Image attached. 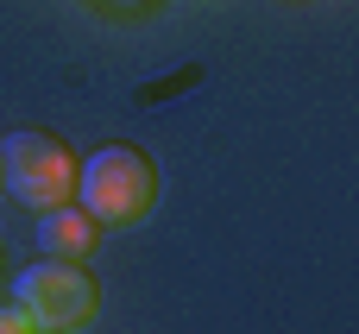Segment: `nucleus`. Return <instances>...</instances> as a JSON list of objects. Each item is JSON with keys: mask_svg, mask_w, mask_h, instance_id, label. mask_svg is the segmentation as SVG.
<instances>
[{"mask_svg": "<svg viewBox=\"0 0 359 334\" xmlns=\"http://www.w3.org/2000/svg\"><path fill=\"white\" fill-rule=\"evenodd\" d=\"M76 196L101 227H139L158 208V171H151V158L139 145H101L82 164Z\"/></svg>", "mask_w": 359, "mask_h": 334, "instance_id": "obj_1", "label": "nucleus"}, {"mask_svg": "<svg viewBox=\"0 0 359 334\" xmlns=\"http://www.w3.org/2000/svg\"><path fill=\"white\" fill-rule=\"evenodd\" d=\"M0 334H44V328L25 316V303H0Z\"/></svg>", "mask_w": 359, "mask_h": 334, "instance_id": "obj_5", "label": "nucleus"}, {"mask_svg": "<svg viewBox=\"0 0 359 334\" xmlns=\"http://www.w3.org/2000/svg\"><path fill=\"white\" fill-rule=\"evenodd\" d=\"M95 234H101V221H95L88 208H76V202H63V208L38 215V246H44L50 259H69V265H82V259L95 253Z\"/></svg>", "mask_w": 359, "mask_h": 334, "instance_id": "obj_4", "label": "nucleus"}, {"mask_svg": "<svg viewBox=\"0 0 359 334\" xmlns=\"http://www.w3.org/2000/svg\"><path fill=\"white\" fill-rule=\"evenodd\" d=\"M13 303H25V316L44 334H82V328H95V316H101V284L82 265H69V259H44V265L19 272Z\"/></svg>", "mask_w": 359, "mask_h": 334, "instance_id": "obj_2", "label": "nucleus"}, {"mask_svg": "<svg viewBox=\"0 0 359 334\" xmlns=\"http://www.w3.org/2000/svg\"><path fill=\"white\" fill-rule=\"evenodd\" d=\"M0 177H6V189H13L32 215H50V208L76 202L82 164H76L69 145L50 139V133H13V139L0 145Z\"/></svg>", "mask_w": 359, "mask_h": 334, "instance_id": "obj_3", "label": "nucleus"}, {"mask_svg": "<svg viewBox=\"0 0 359 334\" xmlns=\"http://www.w3.org/2000/svg\"><path fill=\"white\" fill-rule=\"evenodd\" d=\"M0 183H6V177H0Z\"/></svg>", "mask_w": 359, "mask_h": 334, "instance_id": "obj_6", "label": "nucleus"}]
</instances>
